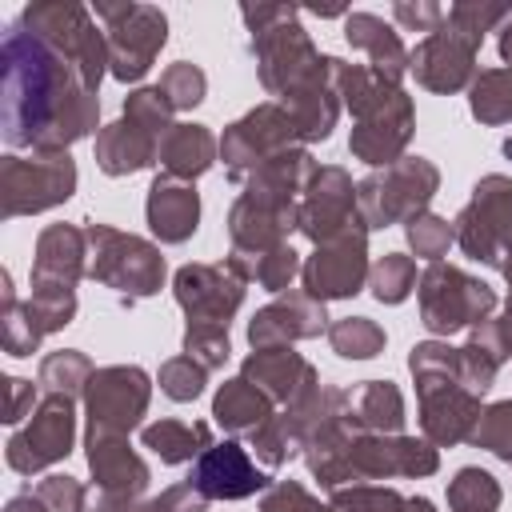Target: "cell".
Segmentation results:
<instances>
[{"mask_svg": "<svg viewBox=\"0 0 512 512\" xmlns=\"http://www.w3.org/2000/svg\"><path fill=\"white\" fill-rule=\"evenodd\" d=\"M216 152H220V140H216L204 124H172L168 136L160 140L156 160H160L164 176H172V180H188V184H192L200 172L212 168Z\"/></svg>", "mask_w": 512, "mask_h": 512, "instance_id": "obj_27", "label": "cell"}, {"mask_svg": "<svg viewBox=\"0 0 512 512\" xmlns=\"http://www.w3.org/2000/svg\"><path fill=\"white\" fill-rule=\"evenodd\" d=\"M188 484L208 500H244L268 488V472L252 464L248 448L236 440L212 444L192 460Z\"/></svg>", "mask_w": 512, "mask_h": 512, "instance_id": "obj_17", "label": "cell"}, {"mask_svg": "<svg viewBox=\"0 0 512 512\" xmlns=\"http://www.w3.org/2000/svg\"><path fill=\"white\" fill-rule=\"evenodd\" d=\"M236 268L244 272V280H256L268 292H284L292 284V276L300 272V256L288 244H280V248H272V252H264V256H256L248 264H236Z\"/></svg>", "mask_w": 512, "mask_h": 512, "instance_id": "obj_40", "label": "cell"}, {"mask_svg": "<svg viewBox=\"0 0 512 512\" xmlns=\"http://www.w3.org/2000/svg\"><path fill=\"white\" fill-rule=\"evenodd\" d=\"M72 192H76V160L68 152L28 156V160L8 152L0 160V216L4 220L56 208Z\"/></svg>", "mask_w": 512, "mask_h": 512, "instance_id": "obj_8", "label": "cell"}, {"mask_svg": "<svg viewBox=\"0 0 512 512\" xmlns=\"http://www.w3.org/2000/svg\"><path fill=\"white\" fill-rule=\"evenodd\" d=\"M476 52H480L476 44H468L448 24H440L408 52V72L428 92H460L464 84L476 80Z\"/></svg>", "mask_w": 512, "mask_h": 512, "instance_id": "obj_18", "label": "cell"}, {"mask_svg": "<svg viewBox=\"0 0 512 512\" xmlns=\"http://www.w3.org/2000/svg\"><path fill=\"white\" fill-rule=\"evenodd\" d=\"M160 92L168 96V104H172L176 112H184V108H196V104L204 100V92H208V76H204L196 64L176 60V64L164 68V76H160Z\"/></svg>", "mask_w": 512, "mask_h": 512, "instance_id": "obj_43", "label": "cell"}, {"mask_svg": "<svg viewBox=\"0 0 512 512\" xmlns=\"http://www.w3.org/2000/svg\"><path fill=\"white\" fill-rule=\"evenodd\" d=\"M252 52L260 68V84L280 96V104L292 112L300 140H328L340 116V96L332 80V56H320L308 40V32L296 20V8L284 4H244L240 8Z\"/></svg>", "mask_w": 512, "mask_h": 512, "instance_id": "obj_2", "label": "cell"}, {"mask_svg": "<svg viewBox=\"0 0 512 512\" xmlns=\"http://www.w3.org/2000/svg\"><path fill=\"white\" fill-rule=\"evenodd\" d=\"M452 224L464 256L504 268L512 260V180L496 172L484 176Z\"/></svg>", "mask_w": 512, "mask_h": 512, "instance_id": "obj_9", "label": "cell"}, {"mask_svg": "<svg viewBox=\"0 0 512 512\" xmlns=\"http://www.w3.org/2000/svg\"><path fill=\"white\" fill-rule=\"evenodd\" d=\"M0 340H4L8 356H32L40 348V340H44V332L36 328L28 304L16 300L8 272H4V284H0Z\"/></svg>", "mask_w": 512, "mask_h": 512, "instance_id": "obj_31", "label": "cell"}, {"mask_svg": "<svg viewBox=\"0 0 512 512\" xmlns=\"http://www.w3.org/2000/svg\"><path fill=\"white\" fill-rule=\"evenodd\" d=\"M500 272H504V280H508V304H512V260H508Z\"/></svg>", "mask_w": 512, "mask_h": 512, "instance_id": "obj_56", "label": "cell"}, {"mask_svg": "<svg viewBox=\"0 0 512 512\" xmlns=\"http://www.w3.org/2000/svg\"><path fill=\"white\" fill-rule=\"evenodd\" d=\"M4 512H48V508H44V500H40V496H36V492L28 488V492L12 496V500L4 504Z\"/></svg>", "mask_w": 512, "mask_h": 512, "instance_id": "obj_53", "label": "cell"}, {"mask_svg": "<svg viewBox=\"0 0 512 512\" xmlns=\"http://www.w3.org/2000/svg\"><path fill=\"white\" fill-rule=\"evenodd\" d=\"M204 376H208V368L196 364L188 352H180V356H172V360L160 364V392L168 400H180V404L184 400H196L204 392Z\"/></svg>", "mask_w": 512, "mask_h": 512, "instance_id": "obj_44", "label": "cell"}, {"mask_svg": "<svg viewBox=\"0 0 512 512\" xmlns=\"http://www.w3.org/2000/svg\"><path fill=\"white\" fill-rule=\"evenodd\" d=\"M408 368L416 376L420 396V428L428 444L452 448L472 436L480 420V396L468 388L460 368V348H448L440 340H424L412 348Z\"/></svg>", "mask_w": 512, "mask_h": 512, "instance_id": "obj_3", "label": "cell"}, {"mask_svg": "<svg viewBox=\"0 0 512 512\" xmlns=\"http://www.w3.org/2000/svg\"><path fill=\"white\" fill-rule=\"evenodd\" d=\"M472 116L480 124H508L512 120V68H484L472 80Z\"/></svg>", "mask_w": 512, "mask_h": 512, "instance_id": "obj_32", "label": "cell"}, {"mask_svg": "<svg viewBox=\"0 0 512 512\" xmlns=\"http://www.w3.org/2000/svg\"><path fill=\"white\" fill-rule=\"evenodd\" d=\"M0 64L8 148L52 156L96 128L108 40L92 8L72 0L28 4L4 32Z\"/></svg>", "mask_w": 512, "mask_h": 512, "instance_id": "obj_1", "label": "cell"}, {"mask_svg": "<svg viewBox=\"0 0 512 512\" xmlns=\"http://www.w3.org/2000/svg\"><path fill=\"white\" fill-rule=\"evenodd\" d=\"M440 188V172L424 156H400L384 172H372L368 180L356 184L360 200V220L364 228H388V224H408L428 208V200Z\"/></svg>", "mask_w": 512, "mask_h": 512, "instance_id": "obj_5", "label": "cell"}, {"mask_svg": "<svg viewBox=\"0 0 512 512\" xmlns=\"http://www.w3.org/2000/svg\"><path fill=\"white\" fill-rule=\"evenodd\" d=\"M148 228L156 232V240L164 244H184L196 232L200 220V196L188 180H172V176H156L148 188Z\"/></svg>", "mask_w": 512, "mask_h": 512, "instance_id": "obj_25", "label": "cell"}, {"mask_svg": "<svg viewBox=\"0 0 512 512\" xmlns=\"http://www.w3.org/2000/svg\"><path fill=\"white\" fill-rule=\"evenodd\" d=\"M416 296H420V324L436 336H452L460 328L484 324L496 308V292L452 264H428L424 276L416 280Z\"/></svg>", "mask_w": 512, "mask_h": 512, "instance_id": "obj_6", "label": "cell"}, {"mask_svg": "<svg viewBox=\"0 0 512 512\" xmlns=\"http://www.w3.org/2000/svg\"><path fill=\"white\" fill-rule=\"evenodd\" d=\"M440 468V452L428 440L412 436H380V432H360L352 452H348V472L352 480H388V476H432Z\"/></svg>", "mask_w": 512, "mask_h": 512, "instance_id": "obj_16", "label": "cell"}, {"mask_svg": "<svg viewBox=\"0 0 512 512\" xmlns=\"http://www.w3.org/2000/svg\"><path fill=\"white\" fill-rule=\"evenodd\" d=\"M504 16H508V4H476V0H464V4H452V8L444 12V24H448L456 36H464L468 44L480 48L484 32H492Z\"/></svg>", "mask_w": 512, "mask_h": 512, "instance_id": "obj_39", "label": "cell"}, {"mask_svg": "<svg viewBox=\"0 0 512 512\" xmlns=\"http://www.w3.org/2000/svg\"><path fill=\"white\" fill-rule=\"evenodd\" d=\"M448 508L452 512H496L500 508V484L484 468H460L448 480Z\"/></svg>", "mask_w": 512, "mask_h": 512, "instance_id": "obj_35", "label": "cell"}, {"mask_svg": "<svg viewBox=\"0 0 512 512\" xmlns=\"http://www.w3.org/2000/svg\"><path fill=\"white\" fill-rule=\"evenodd\" d=\"M4 388H8V404H4V424H20L24 416H32V400H36V388H32V380L8 376V380H4Z\"/></svg>", "mask_w": 512, "mask_h": 512, "instance_id": "obj_52", "label": "cell"}, {"mask_svg": "<svg viewBox=\"0 0 512 512\" xmlns=\"http://www.w3.org/2000/svg\"><path fill=\"white\" fill-rule=\"evenodd\" d=\"M360 200H356V184L344 168L328 164V168H316L304 200H300V216H296V228L312 240V244H328L352 228H360Z\"/></svg>", "mask_w": 512, "mask_h": 512, "instance_id": "obj_14", "label": "cell"}, {"mask_svg": "<svg viewBox=\"0 0 512 512\" xmlns=\"http://www.w3.org/2000/svg\"><path fill=\"white\" fill-rule=\"evenodd\" d=\"M476 448H488L492 456L508 460L512 464V400H500V404H488L468 436Z\"/></svg>", "mask_w": 512, "mask_h": 512, "instance_id": "obj_41", "label": "cell"}, {"mask_svg": "<svg viewBox=\"0 0 512 512\" xmlns=\"http://www.w3.org/2000/svg\"><path fill=\"white\" fill-rule=\"evenodd\" d=\"M24 304H28L32 320H36V328L48 336V332H60V328L72 324V316H76V288H36L32 284V296Z\"/></svg>", "mask_w": 512, "mask_h": 512, "instance_id": "obj_38", "label": "cell"}, {"mask_svg": "<svg viewBox=\"0 0 512 512\" xmlns=\"http://www.w3.org/2000/svg\"><path fill=\"white\" fill-rule=\"evenodd\" d=\"M172 104H168V96L160 92V84L156 88H136L128 100H124V116H136L140 124H148L152 132H160V136H168V128H172Z\"/></svg>", "mask_w": 512, "mask_h": 512, "instance_id": "obj_45", "label": "cell"}, {"mask_svg": "<svg viewBox=\"0 0 512 512\" xmlns=\"http://www.w3.org/2000/svg\"><path fill=\"white\" fill-rule=\"evenodd\" d=\"M368 284H372V296L380 304H400L408 300V292L416 288V260L404 256V252H388L376 260V268L368 272Z\"/></svg>", "mask_w": 512, "mask_h": 512, "instance_id": "obj_36", "label": "cell"}, {"mask_svg": "<svg viewBox=\"0 0 512 512\" xmlns=\"http://www.w3.org/2000/svg\"><path fill=\"white\" fill-rule=\"evenodd\" d=\"M328 344L344 360H372L384 348V328L368 316H344V320L328 324Z\"/></svg>", "mask_w": 512, "mask_h": 512, "instance_id": "obj_34", "label": "cell"}, {"mask_svg": "<svg viewBox=\"0 0 512 512\" xmlns=\"http://www.w3.org/2000/svg\"><path fill=\"white\" fill-rule=\"evenodd\" d=\"M88 448V468L96 476L100 496L112 500H136L148 488V464L128 448L124 436H108V432H88L84 436Z\"/></svg>", "mask_w": 512, "mask_h": 512, "instance_id": "obj_22", "label": "cell"}, {"mask_svg": "<svg viewBox=\"0 0 512 512\" xmlns=\"http://www.w3.org/2000/svg\"><path fill=\"white\" fill-rule=\"evenodd\" d=\"M392 16H396L400 28H408V32H428V36L444 24V8H440V4H428V0H420V4L400 0V4L392 8Z\"/></svg>", "mask_w": 512, "mask_h": 512, "instance_id": "obj_50", "label": "cell"}, {"mask_svg": "<svg viewBox=\"0 0 512 512\" xmlns=\"http://www.w3.org/2000/svg\"><path fill=\"white\" fill-rule=\"evenodd\" d=\"M468 340H476L480 348H488V352H492V356L504 364V360L512 356V304L504 308V316H496V320L488 316L484 324H476Z\"/></svg>", "mask_w": 512, "mask_h": 512, "instance_id": "obj_49", "label": "cell"}, {"mask_svg": "<svg viewBox=\"0 0 512 512\" xmlns=\"http://www.w3.org/2000/svg\"><path fill=\"white\" fill-rule=\"evenodd\" d=\"M244 284H248L244 272L232 260H220V264H184L172 280V292H176V304L184 308L188 324L228 328L232 312L244 300Z\"/></svg>", "mask_w": 512, "mask_h": 512, "instance_id": "obj_13", "label": "cell"}, {"mask_svg": "<svg viewBox=\"0 0 512 512\" xmlns=\"http://www.w3.org/2000/svg\"><path fill=\"white\" fill-rule=\"evenodd\" d=\"M500 56H504V68H512V8H508V16L500 20Z\"/></svg>", "mask_w": 512, "mask_h": 512, "instance_id": "obj_54", "label": "cell"}, {"mask_svg": "<svg viewBox=\"0 0 512 512\" xmlns=\"http://www.w3.org/2000/svg\"><path fill=\"white\" fill-rule=\"evenodd\" d=\"M184 352H188L196 364H204L208 372L220 368V364L228 360V352H232L228 328H200V324H188V328H184Z\"/></svg>", "mask_w": 512, "mask_h": 512, "instance_id": "obj_46", "label": "cell"}, {"mask_svg": "<svg viewBox=\"0 0 512 512\" xmlns=\"http://www.w3.org/2000/svg\"><path fill=\"white\" fill-rule=\"evenodd\" d=\"M404 232H408L412 252L424 256V260H432V264H440V256H448V248L456 244V224H448L444 216H432V212L412 216L404 224Z\"/></svg>", "mask_w": 512, "mask_h": 512, "instance_id": "obj_37", "label": "cell"}, {"mask_svg": "<svg viewBox=\"0 0 512 512\" xmlns=\"http://www.w3.org/2000/svg\"><path fill=\"white\" fill-rule=\"evenodd\" d=\"M32 492L44 500L48 512H84L88 508V492L72 476H44Z\"/></svg>", "mask_w": 512, "mask_h": 512, "instance_id": "obj_48", "label": "cell"}, {"mask_svg": "<svg viewBox=\"0 0 512 512\" xmlns=\"http://www.w3.org/2000/svg\"><path fill=\"white\" fill-rule=\"evenodd\" d=\"M344 36L352 48L368 52V68L392 84H400V76L408 72V52L400 44V36L372 12H348L344 16Z\"/></svg>", "mask_w": 512, "mask_h": 512, "instance_id": "obj_26", "label": "cell"}, {"mask_svg": "<svg viewBox=\"0 0 512 512\" xmlns=\"http://www.w3.org/2000/svg\"><path fill=\"white\" fill-rule=\"evenodd\" d=\"M348 408L352 420L364 432H380V436H396L404 424V396L392 380H364L348 392Z\"/></svg>", "mask_w": 512, "mask_h": 512, "instance_id": "obj_29", "label": "cell"}, {"mask_svg": "<svg viewBox=\"0 0 512 512\" xmlns=\"http://www.w3.org/2000/svg\"><path fill=\"white\" fill-rule=\"evenodd\" d=\"M332 512H404L408 500L396 488H376V484H352L332 492Z\"/></svg>", "mask_w": 512, "mask_h": 512, "instance_id": "obj_42", "label": "cell"}, {"mask_svg": "<svg viewBox=\"0 0 512 512\" xmlns=\"http://www.w3.org/2000/svg\"><path fill=\"white\" fill-rule=\"evenodd\" d=\"M248 384H256L272 404H300V400H312L320 392V376L316 368L292 352L288 344L280 348H256L248 360H244V372H240Z\"/></svg>", "mask_w": 512, "mask_h": 512, "instance_id": "obj_19", "label": "cell"}, {"mask_svg": "<svg viewBox=\"0 0 512 512\" xmlns=\"http://www.w3.org/2000/svg\"><path fill=\"white\" fill-rule=\"evenodd\" d=\"M84 236H88V276L112 288L124 304L160 292L164 256L156 244L108 224H88Z\"/></svg>", "mask_w": 512, "mask_h": 512, "instance_id": "obj_4", "label": "cell"}, {"mask_svg": "<svg viewBox=\"0 0 512 512\" xmlns=\"http://www.w3.org/2000/svg\"><path fill=\"white\" fill-rule=\"evenodd\" d=\"M160 132H152L148 124H140L136 116H120L112 124H104L96 132V164L100 172L108 176H128V172H140L156 160L160 152Z\"/></svg>", "mask_w": 512, "mask_h": 512, "instance_id": "obj_24", "label": "cell"}, {"mask_svg": "<svg viewBox=\"0 0 512 512\" xmlns=\"http://www.w3.org/2000/svg\"><path fill=\"white\" fill-rule=\"evenodd\" d=\"M72 440H76V408H72V396L48 392L36 404L32 420L8 436L4 460H8L12 472L32 476V472H44L48 464L64 460L72 452Z\"/></svg>", "mask_w": 512, "mask_h": 512, "instance_id": "obj_10", "label": "cell"}, {"mask_svg": "<svg viewBox=\"0 0 512 512\" xmlns=\"http://www.w3.org/2000/svg\"><path fill=\"white\" fill-rule=\"evenodd\" d=\"M92 16L104 24L108 72L124 84L140 80L168 40V20L152 4H96Z\"/></svg>", "mask_w": 512, "mask_h": 512, "instance_id": "obj_7", "label": "cell"}, {"mask_svg": "<svg viewBox=\"0 0 512 512\" xmlns=\"http://www.w3.org/2000/svg\"><path fill=\"white\" fill-rule=\"evenodd\" d=\"M92 360L84 356V352H76V348H60V352H48L44 360H40V384L48 388V392H56V396H84V388H88V380H92Z\"/></svg>", "mask_w": 512, "mask_h": 512, "instance_id": "obj_33", "label": "cell"}, {"mask_svg": "<svg viewBox=\"0 0 512 512\" xmlns=\"http://www.w3.org/2000/svg\"><path fill=\"white\" fill-rule=\"evenodd\" d=\"M324 304L308 292H288L280 300H272L268 308H260L248 324V340L252 348H280L292 340H312L324 332Z\"/></svg>", "mask_w": 512, "mask_h": 512, "instance_id": "obj_20", "label": "cell"}, {"mask_svg": "<svg viewBox=\"0 0 512 512\" xmlns=\"http://www.w3.org/2000/svg\"><path fill=\"white\" fill-rule=\"evenodd\" d=\"M88 276V236L76 224H48L36 240L32 284L36 288H76Z\"/></svg>", "mask_w": 512, "mask_h": 512, "instance_id": "obj_23", "label": "cell"}, {"mask_svg": "<svg viewBox=\"0 0 512 512\" xmlns=\"http://www.w3.org/2000/svg\"><path fill=\"white\" fill-rule=\"evenodd\" d=\"M84 512H104V508H96V504H88V508H84Z\"/></svg>", "mask_w": 512, "mask_h": 512, "instance_id": "obj_57", "label": "cell"}, {"mask_svg": "<svg viewBox=\"0 0 512 512\" xmlns=\"http://www.w3.org/2000/svg\"><path fill=\"white\" fill-rule=\"evenodd\" d=\"M300 276H304V292L316 296L320 304L356 296L368 280V228L360 224L328 244H316V252L300 268Z\"/></svg>", "mask_w": 512, "mask_h": 512, "instance_id": "obj_15", "label": "cell"}, {"mask_svg": "<svg viewBox=\"0 0 512 512\" xmlns=\"http://www.w3.org/2000/svg\"><path fill=\"white\" fill-rule=\"evenodd\" d=\"M148 372L136 364H108L96 368L88 388H84V412H88V432H108V436H128L140 416L148 412Z\"/></svg>", "mask_w": 512, "mask_h": 512, "instance_id": "obj_11", "label": "cell"}, {"mask_svg": "<svg viewBox=\"0 0 512 512\" xmlns=\"http://www.w3.org/2000/svg\"><path fill=\"white\" fill-rule=\"evenodd\" d=\"M412 128H416L412 100L400 96V100H392L388 108H380V112L356 120L348 148H352L356 160H364V164H372V168H388V164H396L400 152L408 148Z\"/></svg>", "mask_w": 512, "mask_h": 512, "instance_id": "obj_21", "label": "cell"}, {"mask_svg": "<svg viewBox=\"0 0 512 512\" xmlns=\"http://www.w3.org/2000/svg\"><path fill=\"white\" fill-rule=\"evenodd\" d=\"M140 440L164 464H184V460H196L204 448H212V428L204 420H172V416H164V420L144 424Z\"/></svg>", "mask_w": 512, "mask_h": 512, "instance_id": "obj_30", "label": "cell"}, {"mask_svg": "<svg viewBox=\"0 0 512 512\" xmlns=\"http://www.w3.org/2000/svg\"><path fill=\"white\" fill-rule=\"evenodd\" d=\"M404 512H436V504H432V500H428V496H412V500H408V508H404Z\"/></svg>", "mask_w": 512, "mask_h": 512, "instance_id": "obj_55", "label": "cell"}, {"mask_svg": "<svg viewBox=\"0 0 512 512\" xmlns=\"http://www.w3.org/2000/svg\"><path fill=\"white\" fill-rule=\"evenodd\" d=\"M260 512H332V508H324L320 500H312L304 484H296V480H276V484L264 488Z\"/></svg>", "mask_w": 512, "mask_h": 512, "instance_id": "obj_47", "label": "cell"}, {"mask_svg": "<svg viewBox=\"0 0 512 512\" xmlns=\"http://www.w3.org/2000/svg\"><path fill=\"white\" fill-rule=\"evenodd\" d=\"M300 128L284 104H260L220 136V156L232 180H248L268 156L296 148Z\"/></svg>", "mask_w": 512, "mask_h": 512, "instance_id": "obj_12", "label": "cell"}, {"mask_svg": "<svg viewBox=\"0 0 512 512\" xmlns=\"http://www.w3.org/2000/svg\"><path fill=\"white\" fill-rule=\"evenodd\" d=\"M152 512H208V496H200L192 484H172L152 500Z\"/></svg>", "mask_w": 512, "mask_h": 512, "instance_id": "obj_51", "label": "cell"}, {"mask_svg": "<svg viewBox=\"0 0 512 512\" xmlns=\"http://www.w3.org/2000/svg\"><path fill=\"white\" fill-rule=\"evenodd\" d=\"M212 416H216L220 428H228V432H236V436H252V432L264 428L276 412H272V400H268L256 384H248L244 376H236V380H224V384H220V392H216V400H212Z\"/></svg>", "mask_w": 512, "mask_h": 512, "instance_id": "obj_28", "label": "cell"}]
</instances>
